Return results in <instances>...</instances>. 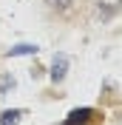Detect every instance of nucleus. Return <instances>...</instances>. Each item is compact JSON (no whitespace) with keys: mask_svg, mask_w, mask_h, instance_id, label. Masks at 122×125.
I'll use <instances>...</instances> for the list:
<instances>
[{"mask_svg":"<svg viewBox=\"0 0 122 125\" xmlns=\"http://www.w3.org/2000/svg\"><path fill=\"white\" fill-rule=\"evenodd\" d=\"M91 122H97V111L94 108H74L62 119V125H91Z\"/></svg>","mask_w":122,"mask_h":125,"instance_id":"nucleus-1","label":"nucleus"},{"mask_svg":"<svg viewBox=\"0 0 122 125\" xmlns=\"http://www.w3.org/2000/svg\"><path fill=\"white\" fill-rule=\"evenodd\" d=\"M65 71H68V57L57 54L54 62H51V80H54V83H62V80H65Z\"/></svg>","mask_w":122,"mask_h":125,"instance_id":"nucleus-2","label":"nucleus"},{"mask_svg":"<svg viewBox=\"0 0 122 125\" xmlns=\"http://www.w3.org/2000/svg\"><path fill=\"white\" fill-rule=\"evenodd\" d=\"M122 9V0H99V17H111Z\"/></svg>","mask_w":122,"mask_h":125,"instance_id":"nucleus-3","label":"nucleus"},{"mask_svg":"<svg viewBox=\"0 0 122 125\" xmlns=\"http://www.w3.org/2000/svg\"><path fill=\"white\" fill-rule=\"evenodd\" d=\"M26 111L23 108H11V111H3V117H0V125H17L20 119H23Z\"/></svg>","mask_w":122,"mask_h":125,"instance_id":"nucleus-4","label":"nucleus"},{"mask_svg":"<svg viewBox=\"0 0 122 125\" xmlns=\"http://www.w3.org/2000/svg\"><path fill=\"white\" fill-rule=\"evenodd\" d=\"M23 54H37V46H31V43H17V46L9 48V57H23Z\"/></svg>","mask_w":122,"mask_h":125,"instance_id":"nucleus-5","label":"nucleus"},{"mask_svg":"<svg viewBox=\"0 0 122 125\" xmlns=\"http://www.w3.org/2000/svg\"><path fill=\"white\" fill-rule=\"evenodd\" d=\"M48 3H51V6L57 9V11H68V9L74 6L77 0H48Z\"/></svg>","mask_w":122,"mask_h":125,"instance_id":"nucleus-6","label":"nucleus"}]
</instances>
